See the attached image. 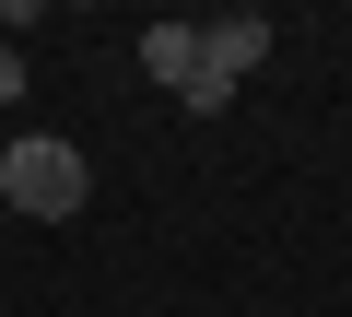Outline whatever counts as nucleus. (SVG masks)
<instances>
[{
	"mask_svg": "<svg viewBox=\"0 0 352 317\" xmlns=\"http://www.w3.org/2000/svg\"><path fill=\"white\" fill-rule=\"evenodd\" d=\"M0 200H12L24 223H71L94 200V165H82L59 129H12V141H0Z\"/></svg>",
	"mask_w": 352,
	"mask_h": 317,
	"instance_id": "obj_1",
	"label": "nucleus"
},
{
	"mask_svg": "<svg viewBox=\"0 0 352 317\" xmlns=\"http://www.w3.org/2000/svg\"><path fill=\"white\" fill-rule=\"evenodd\" d=\"M141 71H153L164 94H188V83L212 71V47H200V24H141Z\"/></svg>",
	"mask_w": 352,
	"mask_h": 317,
	"instance_id": "obj_2",
	"label": "nucleus"
},
{
	"mask_svg": "<svg viewBox=\"0 0 352 317\" xmlns=\"http://www.w3.org/2000/svg\"><path fill=\"white\" fill-rule=\"evenodd\" d=\"M200 47H212V71H223V83H247V71L270 59V24H258V12H223V24H200Z\"/></svg>",
	"mask_w": 352,
	"mask_h": 317,
	"instance_id": "obj_3",
	"label": "nucleus"
},
{
	"mask_svg": "<svg viewBox=\"0 0 352 317\" xmlns=\"http://www.w3.org/2000/svg\"><path fill=\"white\" fill-rule=\"evenodd\" d=\"M0 106H24V47H0Z\"/></svg>",
	"mask_w": 352,
	"mask_h": 317,
	"instance_id": "obj_4",
	"label": "nucleus"
}]
</instances>
